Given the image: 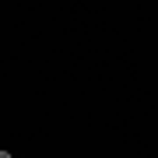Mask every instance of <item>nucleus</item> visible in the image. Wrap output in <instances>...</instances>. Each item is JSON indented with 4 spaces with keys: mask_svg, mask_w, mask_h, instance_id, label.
<instances>
[{
    "mask_svg": "<svg viewBox=\"0 0 158 158\" xmlns=\"http://www.w3.org/2000/svg\"><path fill=\"white\" fill-rule=\"evenodd\" d=\"M0 158H11V151H0Z\"/></svg>",
    "mask_w": 158,
    "mask_h": 158,
    "instance_id": "1",
    "label": "nucleus"
}]
</instances>
